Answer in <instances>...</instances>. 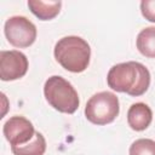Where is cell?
<instances>
[{
    "label": "cell",
    "mask_w": 155,
    "mask_h": 155,
    "mask_svg": "<svg viewBox=\"0 0 155 155\" xmlns=\"http://www.w3.org/2000/svg\"><path fill=\"white\" fill-rule=\"evenodd\" d=\"M108 86L116 91L127 93L132 97L144 94L150 85V73L139 62H125L115 64L107 75Z\"/></svg>",
    "instance_id": "cell-1"
},
{
    "label": "cell",
    "mask_w": 155,
    "mask_h": 155,
    "mask_svg": "<svg viewBox=\"0 0 155 155\" xmlns=\"http://www.w3.org/2000/svg\"><path fill=\"white\" fill-rule=\"evenodd\" d=\"M54 58L65 70L81 73L90 64L91 48L87 41L80 36H64L54 46Z\"/></svg>",
    "instance_id": "cell-2"
},
{
    "label": "cell",
    "mask_w": 155,
    "mask_h": 155,
    "mask_svg": "<svg viewBox=\"0 0 155 155\" xmlns=\"http://www.w3.org/2000/svg\"><path fill=\"white\" fill-rule=\"evenodd\" d=\"M44 94L53 109L64 114H74L80 104L76 90L68 80L59 75L50 76L45 81Z\"/></svg>",
    "instance_id": "cell-3"
},
{
    "label": "cell",
    "mask_w": 155,
    "mask_h": 155,
    "mask_svg": "<svg viewBox=\"0 0 155 155\" xmlns=\"http://www.w3.org/2000/svg\"><path fill=\"white\" fill-rule=\"evenodd\" d=\"M119 98L115 93L109 91H102L93 94L85 107L86 119L98 126L113 122L119 115Z\"/></svg>",
    "instance_id": "cell-4"
},
{
    "label": "cell",
    "mask_w": 155,
    "mask_h": 155,
    "mask_svg": "<svg viewBox=\"0 0 155 155\" xmlns=\"http://www.w3.org/2000/svg\"><path fill=\"white\" fill-rule=\"evenodd\" d=\"M4 33L7 41L18 48H25L36 39V27L24 16H12L5 22Z\"/></svg>",
    "instance_id": "cell-5"
},
{
    "label": "cell",
    "mask_w": 155,
    "mask_h": 155,
    "mask_svg": "<svg viewBox=\"0 0 155 155\" xmlns=\"http://www.w3.org/2000/svg\"><path fill=\"white\" fill-rule=\"evenodd\" d=\"M28 70V58L24 53L11 50L0 52V78L2 81H13L23 78Z\"/></svg>",
    "instance_id": "cell-6"
},
{
    "label": "cell",
    "mask_w": 155,
    "mask_h": 155,
    "mask_svg": "<svg viewBox=\"0 0 155 155\" xmlns=\"http://www.w3.org/2000/svg\"><path fill=\"white\" fill-rule=\"evenodd\" d=\"M4 136L11 147L22 145L31 140L35 136V128L33 124L24 116H11L2 127Z\"/></svg>",
    "instance_id": "cell-7"
},
{
    "label": "cell",
    "mask_w": 155,
    "mask_h": 155,
    "mask_svg": "<svg viewBox=\"0 0 155 155\" xmlns=\"http://www.w3.org/2000/svg\"><path fill=\"white\" fill-rule=\"evenodd\" d=\"M153 120V111L145 103L138 102L130 107L127 111V122L133 131H144Z\"/></svg>",
    "instance_id": "cell-8"
},
{
    "label": "cell",
    "mask_w": 155,
    "mask_h": 155,
    "mask_svg": "<svg viewBox=\"0 0 155 155\" xmlns=\"http://www.w3.org/2000/svg\"><path fill=\"white\" fill-rule=\"evenodd\" d=\"M28 7L34 16L41 21L53 19L61 11V1H41V0H29Z\"/></svg>",
    "instance_id": "cell-9"
},
{
    "label": "cell",
    "mask_w": 155,
    "mask_h": 155,
    "mask_svg": "<svg viewBox=\"0 0 155 155\" xmlns=\"http://www.w3.org/2000/svg\"><path fill=\"white\" fill-rule=\"evenodd\" d=\"M13 155H44L46 151V139L40 132H35V136L30 142L22 145L11 147Z\"/></svg>",
    "instance_id": "cell-10"
},
{
    "label": "cell",
    "mask_w": 155,
    "mask_h": 155,
    "mask_svg": "<svg viewBox=\"0 0 155 155\" xmlns=\"http://www.w3.org/2000/svg\"><path fill=\"white\" fill-rule=\"evenodd\" d=\"M136 45L138 51L148 58H155V27H147L137 35Z\"/></svg>",
    "instance_id": "cell-11"
},
{
    "label": "cell",
    "mask_w": 155,
    "mask_h": 155,
    "mask_svg": "<svg viewBox=\"0 0 155 155\" xmlns=\"http://www.w3.org/2000/svg\"><path fill=\"white\" fill-rule=\"evenodd\" d=\"M130 155H155V140L140 138L134 140L128 150Z\"/></svg>",
    "instance_id": "cell-12"
},
{
    "label": "cell",
    "mask_w": 155,
    "mask_h": 155,
    "mask_svg": "<svg viewBox=\"0 0 155 155\" xmlns=\"http://www.w3.org/2000/svg\"><path fill=\"white\" fill-rule=\"evenodd\" d=\"M140 12L147 21L155 23V0H143L140 2Z\"/></svg>",
    "instance_id": "cell-13"
}]
</instances>
